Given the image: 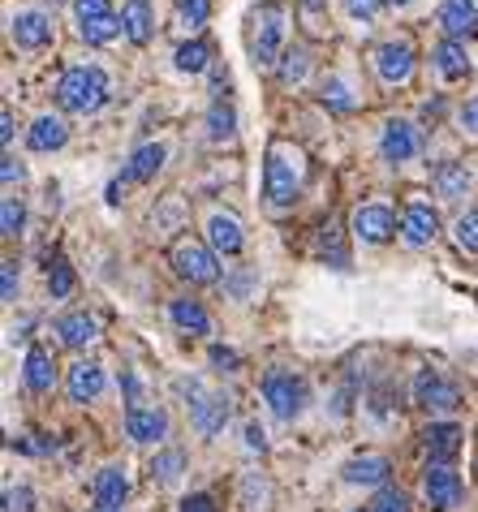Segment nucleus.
<instances>
[{"label":"nucleus","mask_w":478,"mask_h":512,"mask_svg":"<svg viewBox=\"0 0 478 512\" xmlns=\"http://www.w3.org/2000/svg\"><path fill=\"white\" fill-rule=\"evenodd\" d=\"M65 388H69V401H78V405L95 401V396L104 392V371H100V362H74V366H69Z\"/></svg>","instance_id":"obj_15"},{"label":"nucleus","mask_w":478,"mask_h":512,"mask_svg":"<svg viewBox=\"0 0 478 512\" xmlns=\"http://www.w3.org/2000/svg\"><path fill=\"white\" fill-rule=\"evenodd\" d=\"M173 272L181 280H190V284H216L220 280V263H216V254L199 246V241H177L173 246Z\"/></svg>","instance_id":"obj_6"},{"label":"nucleus","mask_w":478,"mask_h":512,"mask_svg":"<svg viewBox=\"0 0 478 512\" xmlns=\"http://www.w3.org/2000/svg\"><path fill=\"white\" fill-rule=\"evenodd\" d=\"M65 138H69V125L61 117H39L31 125V134H26L31 151H56V147H65Z\"/></svg>","instance_id":"obj_25"},{"label":"nucleus","mask_w":478,"mask_h":512,"mask_svg":"<svg viewBox=\"0 0 478 512\" xmlns=\"http://www.w3.org/2000/svg\"><path fill=\"white\" fill-rule=\"evenodd\" d=\"M112 95L108 87V74L95 65H78V69H65L61 82H56V104L65 112H95Z\"/></svg>","instance_id":"obj_2"},{"label":"nucleus","mask_w":478,"mask_h":512,"mask_svg":"<svg viewBox=\"0 0 478 512\" xmlns=\"http://www.w3.org/2000/svg\"><path fill=\"white\" fill-rule=\"evenodd\" d=\"M125 435H130L134 444H160V439L168 435V414L156 405L130 409V414H125Z\"/></svg>","instance_id":"obj_11"},{"label":"nucleus","mask_w":478,"mask_h":512,"mask_svg":"<svg viewBox=\"0 0 478 512\" xmlns=\"http://www.w3.org/2000/svg\"><path fill=\"white\" fill-rule=\"evenodd\" d=\"M229 418H233V396L212 392V396H199V401H194V426H199V435H207V439L220 435Z\"/></svg>","instance_id":"obj_14"},{"label":"nucleus","mask_w":478,"mask_h":512,"mask_svg":"<svg viewBox=\"0 0 478 512\" xmlns=\"http://www.w3.org/2000/svg\"><path fill=\"white\" fill-rule=\"evenodd\" d=\"M237 134V112H233V104H212V112H207V138L212 142H224V138H233Z\"/></svg>","instance_id":"obj_32"},{"label":"nucleus","mask_w":478,"mask_h":512,"mask_svg":"<svg viewBox=\"0 0 478 512\" xmlns=\"http://www.w3.org/2000/svg\"><path fill=\"white\" fill-rule=\"evenodd\" d=\"M74 13H78V35L87 44H108L125 31V22L112 13L108 0H74Z\"/></svg>","instance_id":"obj_5"},{"label":"nucleus","mask_w":478,"mask_h":512,"mask_svg":"<svg viewBox=\"0 0 478 512\" xmlns=\"http://www.w3.org/2000/svg\"><path fill=\"white\" fill-rule=\"evenodd\" d=\"M379 151H384V160H392V164L414 160V151H418L414 125L405 121V117H392V121L384 125V138H379Z\"/></svg>","instance_id":"obj_13"},{"label":"nucleus","mask_w":478,"mask_h":512,"mask_svg":"<svg viewBox=\"0 0 478 512\" xmlns=\"http://www.w3.org/2000/svg\"><path fill=\"white\" fill-rule=\"evenodd\" d=\"M371 512H410V500H405V491H397V487H384V491L375 495Z\"/></svg>","instance_id":"obj_40"},{"label":"nucleus","mask_w":478,"mask_h":512,"mask_svg":"<svg viewBox=\"0 0 478 512\" xmlns=\"http://www.w3.org/2000/svg\"><path fill=\"white\" fill-rule=\"evenodd\" d=\"M263 194L272 207H293V198L302 194V155L276 142L267 151V164H263Z\"/></svg>","instance_id":"obj_1"},{"label":"nucleus","mask_w":478,"mask_h":512,"mask_svg":"<svg viewBox=\"0 0 478 512\" xmlns=\"http://www.w3.org/2000/svg\"><path fill=\"white\" fill-rule=\"evenodd\" d=\"M22 379H26V388H31V392H52V383H56V366H52V353L35 345L31 353H26Z\"/></svg>","instance_id":"obj_22"},{"label":"nucleus","mask_w":478,"mask_h":512,"mask_svg":"<svg viewBox=\"0 0 478 512\" xmlns=\"http://www.w3.org/2000/svg\"><path fill=\"white\" fill-rule=\"evenodd\" d=\"M375 9H379V0H345V13L354 22H362V26L375 22Z\"/></svg>","instance_id":"obj_42"},{"label":"nucleus","mask_w":478,"mask_h":512,"mask_svg":"<svg viewBox=\"0 0 478 512\" xmlns=\"http://www.w3.org/2000/svg\"><path fill=\"white\" fill-rule=\"evenodd\" d=\"M125 495H130V478H125L121 465H104L100 478H95V508H121Z\"/></svg>","instance_id":"obj_18"},{"label":"nucleus","mask_w":478,"mask_h":512,"mask_svg":"<svg viewBox=\"0 0 478 512\" xmlns=\"http://www.w3.org/2000/svg\"><path fill=\"white\" fill-rule=\"evenodd\" d=\"M306 69H311V52H306V48H293V52H285V61H280V82H285V87H293V82L306 78Z\"/></svg>","instance_id":"obj_36"},{"label":"nucleus","mask_w":478,"mask_h":512,"mask_svg":"<svg viewBox=\"0 0 478 512\" xmlns=\"http://www.w3.org/2000/svg\"><path fill=\"white\" fill-rule=\"evenodd\" d=\"M181 512H216V500L212 495H190V500H181Z\"/></svg>","instance_id":"obj_45"},{"label":"nucleus","mask_w":478,"mask_h":512,"mask_svg":"<svg viewBox=\"0 0 478 512\" xmlns=\"http://www.w3.org/2000/svg\"><path fill=\"white\" fill-rule=\"evenodd\" d=\"M423 491H427V504L435 512H448V508H457L461 504V474L453 465H427V474H423Z\"/></svg>","instance_id":"obj_8"},{"label":"nucleus","mask_w":478,"mask_h":512,"mask_svg":"<svg viewBox=\"0 0 478 512\" xmlns=\"http://www.w3.org/2000/svg\"><path fill=\"white\" fill-rule=\"evenodd\" d=\"M414 401L427 409V414H448V409H457L461 401V388L453 379H444V375H435V371H423L414 379Z\"/></svg>","instance_id":"obj_7"},{"label":"nucleus","mask_w":478,"mask_h":512,"mask_svg":"<svg viewBox=\"0 0 478 512\" xmlns=\"http://www.w3.org/2000/svg\"><path fill=\"white\" fill-rule=\"evenodd\" d=\"M319 254H323V263H332V267H349V250L341 246V229H336V220L319 224Z\"/></svg>","instance_id":"obj_31"},{"label":"nucleus","mask_w":478,"mask_h":512,"mask_svg":"<svg viewBox=\"0 0 478 512\" xmlns=\"http://www.w3.org/2000/svg\"><path fill=\"white\" fill-rule=\"evenodd\" d=\"M388 457H354L345 465V482H354V487H379V482L388 478Z\"/></svg>","instance_id":"obj_26"},{"label":"nucleus","mask_w":478,"mask_h":512,"mask_svg":"<svg viewBox=\"0 0 478 512\" xmlns=\"http://www.w3.org/2000/svg\"><path fill=\"white\" fill-rule=\"evenodd\" d=\"M397 229H401L397 216H392L388 207H379V203L354 211V233L362 241H371V246H384V241H392V237H397Z\"/></svg>","instance_id":"obj_9"},{"label":"nucleus","mask_w":478,"mask_h":512,"mask_svg":"<svg viewBox=\"0 0 478 512\" xmlns=\"http://www.w3.org/2000/svg\"><path fill=\"white\" fill-rule=\"evenodd\" d=\"M384 5H392V9H410L414 0H384Z\"/></svg>","instance_id":"obj_52"},{"label":"nucleus","mask_w":478,"mask_h":512,"mask_svg":"<svg viewBox=\"0 0 478 512\" xmlns=\"http://www.w3.org/2000/svg\"><path fill=\"white\" fill-rule=\"evenodd\" d=\"M207 65H212V48H207L203 39H190V44L177 48V69L181 74H203Z\"/></svg>","instance_id":"obj_33"},{"label":"nucleus","mask_w":478,"mask_h":512,"mask_svg":"<svg viewBox=\"0 0 478 512\" xmlns=\"http://www.w3.org/2000/svg\"><path fill=\"white\" fill-rule=\"evenodd\" d=\"M212 362L220 366V371H237V353H233V349H224V345L212 349Z\"/></svg>","instance_id":"obj_47"},{"label":"nucleus","mask_w":478,"mask_h":512,"mask_svg":"<svg viewBox=\"0 0 478 512\" xmlns=\"http://www.w3.org/2000/svg\"><path fill=\"white\" fill-rule=\"evenodd\" d=\"M323 5H328V0H302V9L311 13V18H319V13H323Z\"/></svg>","instance_id":"obj_51"},{"label":"nucleus","mask_w":478,"mask_h":512,"mask_svg":"<svg viewBox=\"0 0 478 512\" xmlns=\"http://www.w3.org/2000/svg\"><path fill=\"white\" fill-rule=\"evenodd\" d=\"M22 224H26V207L9 194L5 203H0V233H5V237H18V233H22Z\"/></svg>","instance_id":"obj_37"},{"label":"nucleus","mask_w":478,"mask_h":512,"mask_svg":"<svg viewBox=\"0 0 478 512\" xmlns=\"http://www.w3.org/2000/svg\"><path fill=\"white\" fill-rule=\"evenodd\" d=\"M423 444L431 452V465H448L461 452V426L453 422H431L423 431Z\"/></svg>","instance_id":"obj_17"},{"label":"nucleus","mask_w":478,"mask_h":512,"mask_svg":"<svg viewBox=\"0 0 478 512\" xmlns=\"http://www.w3.org/2000/svg\"><path fill=\"white\" fill-rule=\"evenodd\" d=\"M319 99H323V104H328V108H336V112H349V108H354V104H358V99H354V95H349V82H345L341 74H332L328 82H323V91H319Z\"/></svg>","instance_id":"obj_35"},{"label":"nucleus","mask_w":478,"mask_h":512,"mask_svg":"<svg viewBox=\"0 0 478 512\" xmlns=\"http://www.w3.org/2000/svg\"><path fill=\"white\" fill-rule=\"evenodd\" d=\"M431 56H435V69H440L444 78H466L470 74V56H466V48H461L457 39H444Z\"/></svg>","instance_id":"obj_29"},{"label":"nucleus","mask_w":478,"mask_h":512,"mask_svg":"<svg viewBox=\"0 0 478 512\" xmlns=\"http://www.w3.org/2000/svg\"><path fill=\"white\" fill-rule=\"evenodd\" d=\"M48 289H52V297H69V293H74V267H69L65 259H56L48 267Z\"/></svg>","instance_id":"obj_38"},{"label":"nucleus","mask_w":478,"mask_h":512,"mask_svg":"<svg viewBox=\"0 0 478 512\" xmlns=\"http://www.w3.org/2000/svg\"><path fill=\"white\" fill-rule=\"evenodd\" d=\"M246 448H255V452L267 448V439H263V426H259V422H250V426H246Z\"/></svg>","instance_id":"obj_49"},{"label":"nucleus","mask_w":478,"mask_h":512,"mask_svg":"<svg viewBox=\"0 0 478 512\" xmlns=\"http://www.w3.org/2000/svg\"><path fill=\"white\" fill-rule=\"evenodd\" d=\"M0 297L5 302H18V263L5 259V267H0Z\"/></svg>","instance_id":"obj_41"},{"label":"nucleus","mask_w":478,"mask_h":512,"mask_svg":"<svg viewBox=\"0 0 478 512\" xmlns=\"http://www.w3.org/2000/svg\"><path fill=\"white\" fill-rule=\"evenodd\" d=\"M164 147L160 142H147V147H138L130 155V164H125V181H156V173L164 168Z\"/></svg>","instance_id":"obj_23"},{"label":"nucleus","mask_w":478,"mask_h":512,"mask_svg":"<svg viewBox=\"0 0 478 512\" xmlns=\"http://www.w3.org/2000/svg\"><path fill=\"white\" fill-rule=\"evenodd\" d=\"M435 233H440V216H435L431 203H410L401 216V237L410 246H431Z\"/></svg>","instance_id":"obj_12"},{"label":"nucleus","mask_w":478,"mask_h":512,"mask_svg":"<svg viewBox=\"0 0 478 512\" xmlns=\"http://www.w3.org/2000/svg\"><path fill=\"white\" fill-rule=\"evenodd\" d=\"M52 5H61V0H52Z\"/></svg>","instance_id":"obj_54"},{"label":"nucleus","mask_w":478,"mask_h":512,"mask_svg":"<svg viewBox=\"0 0 478 512\" xmlns=\"http://www.w3.org/2000/svg\"><path fill=\"white\" fill-rule=\"evenodd\" d=\"M0 177H5V186H13V181H22V177H26V168L13 160V155H5V164H0Z\"/></svg>","instance_id":"obj_46"},{"label":"nucleus","mask_w":478,"mask_h":512,"mask_svg":"<svg viewBox=\"0 0 478 512\" xmlns=\"http://www.w3.org/2000/svg\"><path fill=\"white\" fill-rule=\"evenodd\" d=\"M440 26L453 39H470L478 35V13L470 0H444V9H440Z\"/></svg>","instance_id":"obj_20"},{"label":"nucleus","mask_w":478,"mask_h":512,"mask_svg":"<svg viewBox=\"0 0 478 512\" xmlns=\"http://www.w3.org/2000/svg\"><path fill=\"white\" fill-rule=\"evenodd\" d=\"M207 237H212V246L220 254H237L242 250V224L229 211H212V220H207Z\"/></svg>","instance_id":"obj_21"},{"label":"nucleus","mask_w":478,"mask_h":512,"mask_svg":"<svg viewBox=\"0 0 478 512\" xmlns=\"http://www.w3.org/2000/svg\"><path fill=\"white\" fill-rule=\"evenodd\" d=\"M453 233H457V246L466 250V254H474L478 250V211H466V216L457 220Z\"/></svg>","instance_id":"obj_39"},{"label":"nucleus","mask_w":478,"mask_h":512,"mask_svg":"<svg viewBox=\"0 0 478 512\" xmlns=\"http://www.w3.org/2000/svg\"><path fill=\"white\" fill-rule=\"evenodd\" d=\"M0 142H5V147L13 142V112H9V108L0 112Z\"/></svg>","instance_id":"obj_50"},{"label":"nucleus","mask_w":478,"mask_h":512,"mask_svg":"<svg viewBox=\"0 0 478 512\" xmlns=\"http://www.w3.org/2000/svg\"><path fill=\"white\" fill-rule=\"evenodd\" d=\"M375 69L384 82H410L414 74V48L410 44H384L375 52Z\"/></svg>","instance_id":"obj_16"},{"label":"nucleus","mask_w":478,"mask_h":512,"mask_svg":"<svg viewBox=\"0 0 478 512\" xmlns=\"http://www.w3.org/2000/svg\"><path fill=\"white\" fill-rule=\"evenodd\" d=\"M147 474H151V482H160V487H173V482L186 474V452H181V448H164L160 457L147 465Z\"/></svg>","instance_id":"obj_30"},{"label":"nucleus","mask_w":478,"mask_h":512,"mask_svg":"<svg viewBox=\"0 0 478 512\" xmlns=\"http://www.w3.org/2000/svg\"><path fill=\"white\" fill-rule=\"evenodd\" d=\"M95 512H121V508H95Z\"/></svg>","instance_id":"obj_53"},{"label":"nucleus","mask_w":478,"mask_h":512,"mask_svg":"<svg viewBox=\"0 0 478 512\" xmlns=\"http://www.w3.org/2000/svg\"><path fill=\"white\" fill-rule=\"evenodd\" d=\"M474 186V173L466 164H457V160H444L440 168H435V194L448 198V203H457L461 194H470Z\"/></svg>","instance_id":"obj_19"},{"label":"nucleus","mask_w":478,"mask_h":512,"mask_svg":"<svg viewBox=\"0 0 478 512\" xmlns=\"http://www.w3.org/2000/svg\"><path fill=\"white\" fill-rule=\"evenodd\" d=\"M168 315H173V323L181 327V332H190V336H207V332H212V319H207V310L194 302V297H177V302L168 306Z\"/></svg>","instance_id":"obj_24"},{"label":"nucleus","mask_w":478,"mask_h":512,"mask_svg":"<svg viewBox=\"0 0 478 512\" xmlns=\"http://www.w3.org/2000/svg\"><path fill=\"white\" fill-rule=\"evenodd\" d=\"M263 401L280 422H293L306 409V379L293 371H267L263 375Z\"/></svg>","instance_id":"obj_4"},{"label":"nucleus","mask_w":478,"mask_h":512,"mask_svg":"<svg viewBox=\"0 0 478 512\" xmlns=\"http://www.w3.org/2000/svg\"><path fill=\"white\" fill-rule=\"evenodd\" d=\"M9 35H13V44L18 48H44L52 39V18L48 13H39V9H22V13H13Z\"/></svg>","instance_id":"obj_10"},{"label":"nucleus","mask_w":478,"mask_h":512,"mask_svg":"<svg viewBox=\"0 0 478 512\" xmlns=\"http://www.w3.org/2000/svg\"><path fill=\"white\" fill-rule=\"evenodd\" d=\"M461 130H470V134H478V99H470V104L466 108H461Z\"/></svg>","instance_id":"obj_48"},{"label":"nucleus","mask_w":478,"mask_h":512,"mask_svg":"<svg viewBox=\"0 0 478 512\" xmlns=\"http://www.w3.org/2000/svg\"><path fill=\"white\" fill-rule=\"evenodd\" d=\"M5 512H31V491H26V487H9L5 491Z\"/></svg>","instance_id":"obj_44"},{"label":"nucleus","mask_w":478,"mask_h":512,"mask_svg":"<svg viewBox=\"0 0 478 512\" xmlns=\"http://www.w3.org/2000/svg\"><path fill=\"white\" fill-rule=\"evenodd\" d=\"M212 18V0H181L177 5V26L181 31H203Z\"/></svg>","instance_id":"obj_34"},{"label":"nucleus","mask_w":478,"mask_h":512,"mask_svg":"<svg viewBox=\"0 0 478 512\" xmlns=\"http://www.w3.org/2000/svg\"><path fill=\"white\" fill-rule=\"evenodd\" d=\"M121 22H125V35H130L134 44H147V39H151V26H156L147 0H130V5L121 9Z\"/></svg>","instance_id":"obj_28"},{"label":"nucleus","mask_w":478,"mask_h":512,"mask_svg":"<svg viewBox=\"0 0 478 512\" xmlns=\"http://www.w3.org/2000/svg\"><path fill=\"white\" fill-rule=\"evenodd\" d=\"M121 388H125V405H130V409H143V383H138L134 371H121Z\"/></svg>","instance_id":"obj_43"},{"label":"nucleus","mask_w":478,"mask_h":512,"mask_svg":"<svg viewBox=\"0 0 478 512\" xmlns=\"http://www.w3.org/2000/svg\"><path fill=\"white\" fill-rule=\"evenodd\" d=\"M280 44H285V5H259L255 18H250V61L259 69H267L280 56Z\"/></svg>","instance_id":"obj_3"},{"label":"nucleus","mask_w":478,"mask_h":512,"mask_svg":"<svg viewBox=\"0 0 478 512\" xmlns=\"http://www.w3.org/2000/svg\"><path fill=\"white\" fill-rule=\"evenodd\" d=\"M56 332H61V340L69 349H87L95 336H100V327H95L91 315H65L61 323H56Z\"/></svg>","instance_id":"obj_27"}]
</instances>
